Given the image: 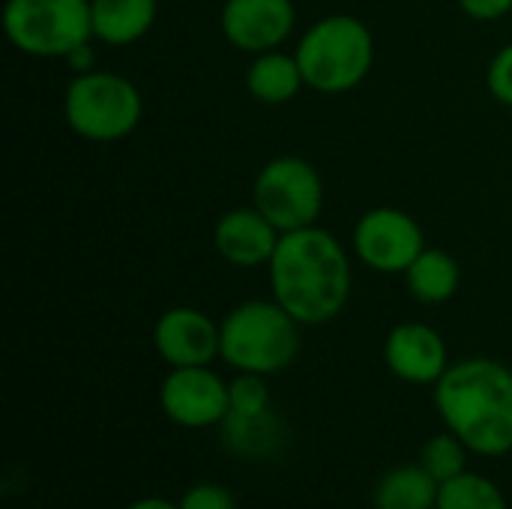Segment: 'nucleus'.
I'll use <instances>...</instances> for the list:
<instances>
[{
    "mask_svg": "<svg viewBox=\"0 0 512 509\" xmlns=\"http://www.w3.org/2000/svg\"><path fill=\"white\" fill-rule=\"evenodd\" d=\"M63 114L75 135L108 144L138 129L144 99L129 78L117 72L90 69L69 81L63 96Z\"/></svg>",
    "mask_w": 512,
    "mask_h": 509,
    "instance_id": "nucleus-5",
    "label": "nucleus"
},
{
    "mask_svg": "<svg viewBox=\"0 0 512 509\" xmlns=\"http://www.w3.org/2000/svg\"><path fill=\"white\" fill-rule=\"evenodd\" d=\"M228 396H231V411L228 414H261V411L270 408V390L264 384V375L240 372L228 384Z\"/></svg>",
    "mask_w": 512,
    "mask_h": 509,
    "instance_id": "nucleus-21",
    "label": "nucleus"
},
{
    "mask_svg": "<svg viewBox=\"0 0 512 509\" xmlns=\"http://www.w3.org/2000/svg\"><path fill=\"white\" fill-rule=\"evenodd\" d=\"M180 509H237V501H234V495L225 486L201 483V486H192L183 495Z\"/></svg>",
    "mask_w": 512,
    "mask_h": 509,
    "instance_id": "nucleus-22",
    "label": "nucleus"
},
{
    "mask_svg": "<svg viewBox=\"0 0 512 509\" xmlns=\"http://www.w3.org/2000/svg\"><path fill=\"white\" fill-rule=\"evenodd\" d=\"M441 483H435L423 465L393 468L375 489V509H435Z\"/></svg>",
    "mask_w": 512,
    "mask_h": 509,
    "instance_id": "nucleus-17",
    "label": "nucleus"
},
{
    "mask_svg": "<svg viewBox=\"0 0 512 509\" xmlns=\"http://www.w3.org/2000/svg\"><path fill=\"white\" fill-rule=\"evenodd\" d=\"M390 372L408 384H438L447 366V345L429 324H399L384 345Z\"/></svg>",
    "mask_w": 512,
    "mask_h": 509,
    "instance_id": "nucleus-12",
    "label": "nucleus"
},
{
    "mask_svg": "<svg viewBox=\"0 0 512 509\" xmlns=\"http://www.w3.org/2000/svg\"><path fill=\"white\" fill-rule=\"evenodd\" d=\"M294 57L306 87L318 93H348L375 63V39L360 18L327 15L303 33Z\"/></svg>",
    "mask_w": 512,
    "mask_h": 509,
    "instance_id": "nucleus-3",
    "label": "nucleus"
},
{
    "mask_svg": "<svg viewBox=\"0 0 512 509\" xmlns=\"http://www.w3.org/2000/svg\"><path fill=\"white\" fill-rule=\"evenodd\" d=\"M6 39L30 57H69L93 39L90 0H6Z\"/></svg>",
    "mask_w": 512,
    "mask_h": 509,
    "instance_id": "nucleus-6",
    "label": "nucleus"
},
{
    "mask_svg": "<svg viewBox=\"0 0 512 509\" xmlns=\"http://www.w3.org/2000/svg\"><path fill=\"white\" fill-rule=\"evenodd\" d=\"M459 279H462L459 261L450 252L429 249V246L405 270V282H408L411 297H417L426 306L447 303L459 291Z\"/></svg>",
    "mask_w": 512,
    "mask_h": 509,
    "instance_id": "nucleus-16",
    "label": "nucleus"
},
{
    "mask_svg": "<svg viewBox=\"0 0 512 509\" xmlns=\"http://www.w3.org/2000/svg\"><path fill=\"white\" fill-rule=\"evenodd\" d=\"M129 509H180V504H171L165 498H144V501H135Z\"/></svg>",
    "mask_w": 512,
    "mask_h": 509,
    "instance_id": "nucleus-25",
    "label": "nucleus"
},
{
    "mask_svg": "<svg viewBox=\"0 0 512 509\" xmlns=\"http://www.w3.org/2000/svg\"><path fill=\"white\" fill-rule=\"evenodd\" d=\"M435 405L447 429L480 456L512 450V372L486 357L462 360L435 384Z\"/></svg>",
    "mask_w": 512,
    "mask_h": 509,
    "instance_id": "nucleus-2",
    "label": "nucleus"
},
{
    "mask_svg": "<svg viewBox=\"0 0 512 509\" xmlns=\"http://www.w3.org/2000/svg\"><path fill=\"white\" fill-rule=\"evenodd\" d=\"M222 360L237 372L276 375L288 369L300 351V321L276 300H249L225 315Z\"/></svg>",
    "mask_w": 512,
    "mask_h": 509,
    "instance_id": "nucleus-4",
    "label": "nucleus"
},
{
    "mask_svg": "<svg viewBox=\"0 0 512 509\" xmlns=\"http://www.w3.org/2000/svg\"><path fill=\"white\" fill-rule=\"evenodd\" d=\"M297 12L291 0H225L222 33L237 51H276L294 30Z\"/></svg>",
    "mask_w": 512,
    "mask_h": 509,
    "instance_id": "nucleus-11",
    "label": "nucleus"
},
{
    "mask_svg": "<svg viewBox=\"0 0 512 509\" xmlns=\"http://www.w3.org/2000/svg\"><path fill=\"white\" fill-rule=\"evenodd\" d=\"M489 90L501 105L512 108V42L504 45L489 63Z\"/></svg>",
    "mask_w": 512,
    "mask_h": 509,
    "instance_id": "nucleus-23",
    "label": "nucleus"
},
{
    "mask_svg": "<svg viewBox=\"0 0 512 509\" xmlns=\"http://www.w3.org/2000/svg\"><path fill=\"white\" fill-rule=\"evenodd\" d=\"M267 267L273 300L300 324H327L348 303L351 261L342 243L318 225L282 234Z\"/></svg>",
    "mask_w": 512,
    "mask_h": 509,
    "instance_id": "nucleus-1",
    "label": "nucleus"
},
{
    "mask_svg": "<svg viewBox=\"0 0 512 509\" xmlns=\"http://www.w3.org/2000/svg\"><path fill=\"white\" fill-rule=\"evenodd\" d=\"M282 231L252 204L228 210L213 231L216 252L234 267H261L270 264Z\"/></svg>",
    "mask_w": 512,
    "mask_h": 509,
    "instance_id": "nucleus-13",
    "label": "nucleus"
},
{
    "mask_svg": "<svg viewBox=\"0 0 512 509\" xmlns=\"http://www.w3.org/2000/svg\"><path fill=\"white\" fill-rule=\"evenodd\" d=\"M153 345L171 369L210 366L216 357H222V330L201 309L174 306L156 321Z\"/></svg>",
    "mask_w": 512,
    "mask_h": 509,
    "instance_id": "nucleus-10",
    "label": "nucleus"
},
{
    "mask_svg": "<svg viewBox=\"0 0 512 509\" xmlns=\"http://www.w3.org/2000/svg\"><path fill=\"white\" fill-rule=\"evenodd\" d=\"M459 6L477 21H495L510 12L512 0H459Z\"/></svg>",
    "mask_w": 512,
    "mask_h": 509,
    "instance_id": "nucleus-24",
    "label": "nucleus"
},
{
    "mask_svg": "<svg viewBox=\"0 0 512 509\" xmlns=\"http://www.w3.org/2000/svg\"><path fill=\"white\" fill-rule=\"evenodd\" d=\"M465 450L468 447L453 432L435 435L432 441H426V447L420 453V465L435 483H447V480H456L459 474H465Z\"/></svg>",
    "mask_w": 512,
    "mask_h": 509,
    "instance_id": "nucleus-20",
    "label": "nucleus"
},
{
    "mask_svg": "<svg viewBox=\"0 0 512 509\" xmlns=\"http://www.w3.org/2000/svg\"><path fill=\"white\" fill-rule=\"evenodd\" d=\"M159 402L168 420L183 429H210L222 426L231 411L228 384L210 366H183L159 387Z\"/></svg>",
    "mask_w": 512,
    "mask_h": 509,
    "instance_id": "nucleus-9",
    "label": "nucleus"
},
{
    "mask_svg": "<svg viewBox=\"0 0 512 509\" xmlns=\"http://www.w3.org/2000/svg\"><path fill=\"white\" fill-rule=\"evenodd\" d=\"M252 204L282 231L315 225L324 207V183L312 162L300 156L270 159L252 186Z\"/></svg>",
    "mask_w": 512,
    "mask_h": 509,
    "instance_id": "nucleus-7",
    "label": "nucleus"
},
{
    "mask_svg": "<svg viewBox=\"0 0 512 509\" xmlns=\"http://www.w3.org/2000/svg\"><path fill=\"white\" fill-rule=\"evenodd\" d=\"M246 87L264 105H285L300 93V87H306V81L294 54L264 51L255 54V60L249 63Z\"/></svg>",
    "mask_w": 512,
    "mask_h": 509,
    "instance_id": "nucleus-15",
    "label": "nucleus"
},
{
    "mask_svg": "<svg viewBox=\"0 0 512 509\" xmlns=\"http://www.w3.org/2000/svg\"><path fill=\"white\" fill-rule=\"evenodd\" d=\"M435 509H507L501 489L477 474H459L456 480L441 483Z\"/></svg>",
    "mask_w": 512,
    "mask_h": 509,
    "instance_id": "nucleus-19",
    "label": "nucleus"
},
{
    "mask_svg": "<svg viewBox=\"0 0 512 509\" xmlns=\"http://www.w3.org/2000/svg\"><path fill=\"white\" fill-rule=\"evenodd\" d=\"M222 438L234 453L249 459H264L279 450L282 429L267 408L261 414H228L222 423Z\"/></svg>",
    "mask_w": 512,
    "mask_h": 509,
    "instance_id": "nucleus-18",
    "label": "nucleus"
},
{
    "mask_svg": "<svg viewBox=\"0 0 512 509\" xmlns=\"http://www.w3.org/2000/svg\"><path fill=\"white\" fill-rule=\"evenodd\" d=\"M93 39L105 45H132L156 21V0H90Z\"/></svg>",
    "mask_w": 512,
    "mask_h": 509,
    "instance_id": "nucleus-14",
    "label": "nucleus"
},
{
    "mask_svg": "<svg viewBox=\"0 0 512 509\" xmlns=\"http://www.w3.org/2000/svg\"><path fill=\"white\" fill-rule=\"evenodd\" d=\"M354 249L375 273H405L426 249L423 228L399 207H375L354 228Z\"/></svg>",
    "mask_w": 512,
    "mask_h": 509,
    "instance_id": "nucleus-8",
    "label": "nucleus"
}]
</instances>
